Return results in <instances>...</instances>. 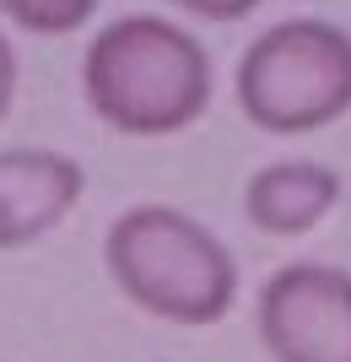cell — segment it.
<instances>
[{
	"label": "cell",
	"instance_id": "obj_1",
	"mask_svg": "<svg viewBox=\"0 0 351 362\" xmlns=\"http://www.w3.org/2000/svg\"><path fill=\"white\" fill-rule=\"evenodd\" d=\"M81 87L124 136H173L211 103V60L168 16H119L87 44Z\"/></svg>",
	"mask_w": 351,
	"mask_h": 362
},
{
	"label": "cell",
	"instance_id": "obj_3",
	"mask_svg": "<svg viewBox=\"0 0 351 362\" xmlns=\"http://www.w3.org/2000/svg\"><path fill=\"white\" fill-rule=\"evenodd\" d=\"M238 108L270 136L335 124L351 114V33L319 16L265 28L238 60Z\"/></svg>",
	"mask_w": 351,
	"mask_h": 362
},
{
	"label": "cell",
	"instance_id": "obj_9",
	"mask_svg": "<svg viewBox=\"0 0 351 362\" xmlns=\"http://www.w3.org/2000/svg\"><path fill=\"white\" fill-rule=\"evenodd\" d=\"M11 98H16V54H11V44L0 38V119L11 114Z\"/></svg>",
	"mask_w": 351,
	"mask_h": 362
},
{
	"label": "cell",
	"instance_id": "obj_7",
	"mask_svg": "<svg viewBox=\"0 0 351 362\" xmlns=\"http://www.w3.org/2000/svg\"><path fill=\"white\" fill-rule=\"evenodd\" d=\"M0 11L28 33H76L97 11V0H0Z\"/></svg>",
	"mask_w": 351,
	"mask_h": 362
},
{
	"label": "cell",
	"instance_id": "obj_5",
	"mask_svg": "<svg viewBox=\"0 0 351 362\" xmlns=\"http://www.w3.org/2000/svg\"><path fill=\"white\" fill-rule=\"evenodd\" d=\"M81 173L76 157L44 146H6L0 151V249L38 243L49 227H60L81 200Z\"/></svg>",
	"mask_w": 351,
	"mask_h": 362
},
{
	"label": "cell",
	"instance_id": "obj_6",
	"mask_svg": "<svg viewBox=\"0 0 351 362\" xmlns=\"http://www.w3.org/2000/svg\"><path fill=\"white\" fill-rule=\"evenodd\" d=\"M340 200V173L324 163H308V157H287V163L260 168L244 189V211L260 233H281V238H297L308 227H319L324 216L335 211Z\"/></svg>",
	"mask_w": 351,
	"mask_h": 362
},
{
	"label": "cell",
	"instance_id": "obj_4",
	"mask_svg": "<svg viewBox=\"0 0 351 362\" xmlns=\"http://www.w3.org/2000/svg\"><path fill=\"white\" fill-rule=\"evenodd\" d=\"M260 341L275 362H351V276L281 265L260 292Z\"/></svg>",
	"mask_w": 351,
	"mask_h": 362
},
{
	"label": "cell",
	"instance_id": "obj_8",
	"mask_svg": "<svg viewBox=\"0 0 351 362\" xmlns=\"http://www.w3.org/2000/svg\"><path fill=\"white\" fill-rule=\"evenodd\" d=\"M179 11L189 16H206V22H238V16H249L260 0H173Z\"/></svg>",
	"mask_w": 351,
	"mask_h": 362
},
{
	"label": "cell",
	"instance_id": "obj_2",
	"mask_svg": "<svg viewBox=\"0 0 351 362\" xmlns=\"http://www.w3.org/2000/svg\"><path fill=\"white\" fill-rule=\"evenodd\" d=\"M103 259L124 298L168 325H216L238 298L227 243L173 206H130L108 227Z\"/></svg>",
	"mask_w": 351,
	"mask_h": 362
}]
</instances>
